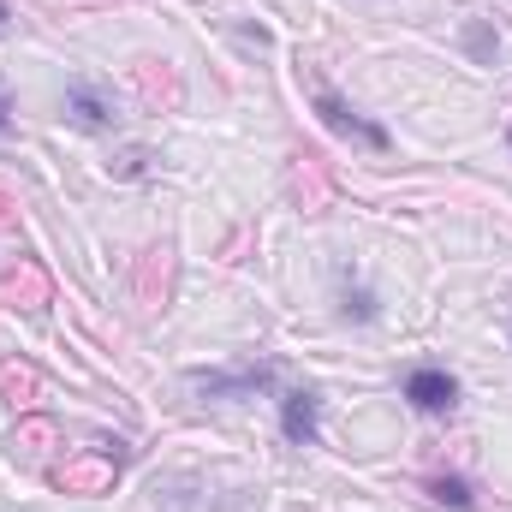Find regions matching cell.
I'll list each match as a JSON object with an SVG mask.
<instances>
[{"label": "cell", "instance_id": "1", "mask_svg": "<svg viewBox=\"0 0 512 512\" xmlns=\"http://www.w3.org/2000/svg\"><path fill=\"white\" fill-rule=\"evenodd\" d=\"M310 108H316L322 131H334V137H352V143H364V149H376V155L393 149V131H387L382 120H370V114H358V108H352L346 96H334V90H316Z\"/></svg>", "mask_w": 512, "mask_h": 512}, {"label": "cell", "instance_id": "2", "mask_svg": "<svg viewBox=\"0 0 512 512\" xmlns=\"http://www.w3.org/2000/svg\"><path fill=\"white\" fill-rule=\"evenodd\" d=\"M399 399L411 411H423V417H453L459 411V376L447 364H417V370H405Z\"/></svg>", "mask_w": 512, "mask_h": 512}, {"label": "cell", "instance_id": "3", "mask_svg": "<svg viewBox=\"0 0 512 512\" xmlns=\"http://www.w3.org/2000/svg\"><path fill=\"white\" fill-rule=\"evenodd\" d=\"M60 108H66V120L84 131H108L120 120V102H114V90H102L96 78H66V96H60Z\"/></svg>", "mask_w": 512, "mask_h": 512}, {"label": "cell", "instance_id": "4", "mask_svg": "<svg viewBox=\"0 0 512 512\" xmlns=\"http://www.w3.org/2000/svg\"><path fill=\"white\" fill-rule=\"evenodd\" d=\"M280 435L292 447H316L322 441V393L316 387H286L280 393Z\"/></svg>", "mask_w": 512, "mask_h": 512}, {"label": "cell", "instance_id": "5", "mask_svg": "<svg viewBox=\"0 0 512 512\" xmlns=\"http://www.w3.org/2000/svg\"><path fill=\"white\" fill-rule=\"evenodd\" d=\"M203 399H245V393H268L274 387V364H239V370H197L191 376Z\"/></svg>", "mask_w": 512, "mask_h": 512}, {"label": "cell", "instance_id": "6", "mask_svg": "<svg viewBox=\"0 0 512 512\" xmlns=\"http://www.w3.org/2000/svg\"><path fill=\"white\" fill-rule=\"evenodd\" d=\"M334 310H340V322L370 328V322H382V292H376V286H364L358 274H346V268H340V280H334Z\"/></svg>", "mask_w": 512, "mask_h": 512}, {"label": "cell", "instance_id": "7", "mask_svg": "<svg viewBox=\"0 0 512 512\" xmlns=\"http://www.w3.org/2000/svg\"><path fill=\"white\" fill-rule=\"evenodd\" d=\"M429 495H435V507H447V512H477V489L465 477H453V471L429 477Z\"/></svg>", "mask_w": 512, "mask_h": 512}, {"label": "cell", "instance_id": "8", "mask_svg": "<svg viewBox=\"0 0 512 512\" xmlns=\"http://www.w3.org/2000/svg\"><path fill=\"white\" fill-rule=\"evenodd\" d=\"M465 42H471V54H483V60H489V54H501V36H495L489 24H471V36H465Z\"/></svg>", "mask_w": 512, "mask_h": 512}, {"label": "cell", "instance_id": "9", "mask_svg": "<svg viewBox=\"0 0 512 512\" xmlns=\"http://www.w3.org/2000/svg\"><path fill=\"white\" fill-rule=\"evenodd\" d=\"M6 131H12V96L0 90V137H6Z\"/></svg>", "mask_w": 512, "mask_h": 512}, {"label": "cell", "instance_id": "10", "mask_svg": "<svg viewBox=\"0 0 512 512\" xmlns=\"http://www.w3.org/2000/svg\"><path fill=\"white\" fill-rule=\"evenodd\" d=\"M6 18H12V6H6V0H0V30H6Z\"/></svg>", "mask_w": 512, "mask_h": 512}, {"label": "cell", "instance_id": "11", "mask_svg": "<svg viewBox=\"0 0 512 512\" xmlns=\"http://www.w3.org/2000/svg\"><path fill=\"white\" fill-rule=\"evenodd\" d=\"M507 143H512V131H507Z\"/></svg>", "mask_w": 512, "mask_h": 512}]
</instances>
